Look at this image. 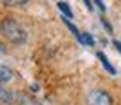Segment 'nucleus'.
Wrapping results in <instances>:
<instances>
[{"label": "nucleus", "mask_w": 121, "mask_h": 105, "mask_svg": "<svg viewBox=\"0 0 121 105\" xmlns=\"http://www.w3.org/2000/svg\"><path fill=\"white\" fill-rule=\"evenodd\" d=\"M0 30H2L4 37H5L11 44L19 46V44H25V42H26V32H25L21 28V25H19L18 21H14V19H4Z\"/></svg>", "instance_id": "nucleus-1"}, {"label": "nucleus", "mask_w": 121, "mask_h": 105, "mask_svg": "<svg viewBox=\"0 0 121 105\" xmlns=\"http://www.w3.org/2000/svg\"><path fill=\"white\" fill-rule=\"evenodd\" d=\"M88 105H112V100L105 91L93 89L88 93Z\"/></svg>", "instance_id": "nucleus-2"}, {"label": "nucleus", "mask_w": 121, "mask_h": 105, "mask_svg": "<svg viewBox=\"0 0 121 105\" xmlns=\"http://www.w3.org/2000/svg\"><path fill=\"white\" fill-rule=\"evenodd\" d=\"M97 58H98L100 61H102V67H104V68H105L111 75H116V68L109 63V60L105 58V54H104V53H97Z\"/></svg>", "instance_id": "nucleus-3"}, {"label": "nucleus", "mask_w": 121, "mask_h": 105, "mask_svg": "<svg viewBox=\"0 0 121 105\" xmlns=\"http://www.w3.org/2000/svg\"><path fill=\"white\" fill-rule=\"evenodd\" d=\"M12 79V70L5 65H0V82H9Z\"/></svg>", "instance_id": "nucleus-4"}, {"label": "nucleus", "mask_w": 121, "mask_h": 105, "mask_svg": "<svg viewBox=\"0 0 121 105\" xmlns=\"http://www.w3.org/2000/svg\"><path fill=\"white\" fill-rule=\"evenodd\" d=\"M12 100H14V95H12L11 91H7L5 88L0 84V102H4V103H11Z\"/></svg>", "instance_id": "nucleus-5"}, {"label": "nucleus", "mask_w": 121, "mask_h": 105, "mask_svg": "<svg viewBox=\"0 0 121 105\" xmlns=\"http://www.w3.org/2000/svg\"><path fill=\"white\" fill-rule=\"evenodd\" d=\"M76 39L81 42V44H84V46H95V40H93V37L90 35V33H86V32H82V33H79V35L76 37Z\"/></svg>", "instance_id": "nucleus-6"}, {"label": "nucleus", "mask_w": 121, "mask_h": 105, "mask_svg": "<svg viewBox=\"0 0 121 105\" xmlns=\"http://www.w3.org/2000/svg\"><path fill=\"white\" fill-rule=\"evenodd\" d=\"M56 7L65 14V18H67V19L72 18V9H70V5H69L67 2H58V4H56Z\"/></svg>", "instance_id": "nucleus-7"}, {"label": "nucleus", "mask_w": 121, "mask_h": 105, "mask_svg": "<svg viewBox=\"0 0 121 105\" xmlns=\"http://www.w3.org/2000/svg\"><path fill=\"white\" fill-rule=\"evenodd\" d=\"M18 100H19V103H21V105H40L39 102L32 100L30 96H26V95H18Z\"/></svg>", "instance_id": "nucleus-8"}, {"label": "nucleus", "mask_w": 121, "mask_h": 105, "mask_svg": "<svg viewBox=\"0 0 121 105\" xmlns=\"http://www.w3.org/2000/svg\"><path fill=\"white\" fill-rule=\"evenodd\" d=\"M63 23L67 25V28H69V30H70V32H72V33H74V35H76V37L79 35V33H81V32H79V30H77V28H76V26H74V25H72V23H70V19H67V18H63Z\"/></svg>", "instance_id": "nucleus-9"}, {"label": "nucleus", "mask_w": 121, "mask_h": 105, "mask_svg": "<svg viewBox=\"0 0 121 105\" xmlns=\"http://www.w3.org/2000/svg\"><path fill=\"white\" fill-rule=\"evenodd\" d=\"M102 25H104V28H105V30L109 32V33H112V26H111L109 23H107V19H102Z\"/></svg>", "instance_id": "nucleus-10"}, {"label": "nucleus", "mask_w": 121, "mask_h": 105, "mask_svg": "<svg viewBox=\"0 0 121 105\" xmlns=\"http://www.w3.org/2000/svg\"><path fill=\"white\" fill-rule=\"evenodd\" d=\"M95 5H97L100 11H105V9H107V7H105V4H104V2H100V0H95Z\"/></svg>", "instance_id": "nucleus-11"}, {"label": "nucleus", "mask_w": 121, "mask_h": 105, "mask_svg": "<svg viewBox=\"0 0 121 105\" xmlns=\"http://www.w3.org/2000/svg\"><path fill=\"white\" fill-rule=\"evenodd\" d=\"M114 47L118 49V53L121 54V42H119V40H114Z\"/></svg>", "instance_id": "nucleus-12"}]
</instances>
